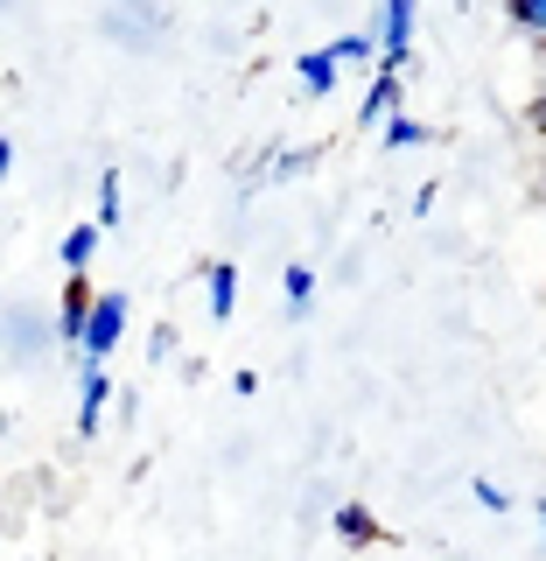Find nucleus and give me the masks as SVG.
Wrapping results in <instances>:
<instances>
[{"mask_svg":"<svg viewBox=\"0 0 546 561\" xmlns=\"http://www.w3.org/2000/svg\"><path fill=\"white\" fill-rule=\"evenodd\" d=\"M119 337H127V295H113V288H105L98 302H92V316H84V337H78L84 365H105V358L119 351Z\"/></svg>","mask_w":546,"mask_h":561,"instance_id":"f257e3e1","label":"nucleus"},{"mask_svg":"<svg viewBox=\"0 0 546 561\" xmlns=\"http://www.w3.org/2000/svg\"><path fill=\"white\" fill-rule=\"evenodd\" d=\"M414 22H420V0H379V64L407 70V57H414Z\"/></svg>","mask_w":546,"mask_h":561,"instance_id":"f03ea898","label":"nucleus"},{"mask_svg":"<svg viewBox=\"0 0 546 561\" xmlns=\"http://www.w3.org/2000/svg\"><path fill=\"white\" fill-rule=\"evenodd\" d=\"M92 302H98L92 280L70 274V280H63V309H57V337H63V344H78V337H84V316H92Z\"/></svg>","mask_w":546,"mask_h":561,"instance_id":"7ed1b4c3","label":"nucleus"},{"mask_svg":"<svg viewBox=\"0 0 546 561\" xmlns=\"http://www.w3.org/2000/svg\"><path fill=\"white\" fill-rule=\"evenodd\" d=\"M105 400H113V379H105V365H84V386H78V435H98Z\"/></svg>","mask_w":546,"mask_h":561,"instance_id":"20e7f679","label":"nucleus"},{"mask_svg":"<svg viewBox=\"0 0 546 561\" xmlns=\"http://www.w3.org/2000/svg\"><path fill=\"white\" fill-rule=\"evenodd\" d=\"M393 113H399V70H393V64H379V78H372V92H364L358 119H364V127H385Z\"/></svg>","mask_w":546,"mask_h":561,"instance_id":"39448f33","label":"nucleus"},{"mask_svg":"<svg viewBox=\"0 0 546 561\" xmlns=\"http://www.w3.org/2000/svg\"><path fill=\"white\" fill-rule=\"evenodd\" d=\"M204 295H210V316L232 323V309H239V267H232V260H210V267H204Z\"/></svg>","mask_w":546,"mask_h":561,"instance_id":"423d86ee","label":"nucleus"},{"mask_svg":"<svg viewBox=\"0 0 546 561\" xmlns=\"http://www.w3.org/2000/svg\"><path fill=\"white\" fill-rule=\"evenodd\" d=\"M98 239H105V225L92 218V225H70L63 232V245H57V260H63V274H84L92 267V253H98Z\"/></svg>","mask_w":546,"mask_h":561,"instance_id":"0eeeda50","label":"nucleus"},{"mask_svg":"<svg viewBox=\"0 0 546 561\" xmlns=\"http://www.w3.org/2000/svg\"><path fill=\"white\" fill-rule=\"evenodd\" d=\"M337 540H350V548H372V540H385V526L372 505H337Z\"/></svg>","mask_w":546,"mask_h":561,"instance_id":"6e6552de","label":"nucleus"},{"mask_svg":"<svg viewBox=\"0 0 546 561\" xmlns=\"http://www.w3.org/2000/svg\"><path fill=\"white\" fill-rule=\"evenodd\" d=\"M337 70H344V64L329 57V49H302V57H294V78H302L315 99H323V92H337Z\"/></svg>","mask_w":546,"mask_h":561,"instance_id":"1a4fd4ad","label":"nucleus"},{"mask_svg":"<svg viewBox=\"0 0 546 561\" xmlns=\"http://www.w3.org/2000/svg\"><path fill=\"white\" fill-rule=\"evenodd\" d=\"M329 57H337V64H379V28H364V35H337V43H329Z\"/></svg>","mask_w":546,"mask_h":561,"instance_id":"9d476101","label":"nucleus"},{"mask_svg":"<svg viewBox=\"0 0 546 561\" xmlns=\"http://www.w3.org/2000/svg\"><path fill=\"white\" fill-rule=\"evenodd\" d=\"M504 14H512V28H519V35L546 43V0H504Z\"/></svg>","mask_w":546,"mask_h":561,"instance_id":"9b49d317","label":"nucleus"},{"mask_svg":"<svg viewBox=\"0 0 546 561\" xmlns=\"http://www.w3.org/2000/svg\"><path fill=\"white\" fill-rule=\"evenodd\" d=\"M280 295H288V309H309V295H315V267H302V260H294V267L280 274Z\"/></svg>","mask_w":546,"mask_h":561,"instance_id":"f8f14e48","label":"nucleus"},{"mask_svg":"<svg viewBox=\"0 0 546 561\" xmlns=\"http://www.w3.org/2000/svg\"><path fill=\"white\" fill-rule=\"evenodd\" d=\"M379 134H385V148H420V140H428V127H420V119H407V113H393Z\"/></svg>","mask_w":546,"mask_h":561,"instance_id":"ddd939ff","label":"nucleus"},{"mask_svg":"<svg viewBox=\"0 0 546 561\" xmlns=\"http://www.w3.org/2000/svg\"><path fill=\"white\" fill-rule=\"evenodd\" d=\"M525 127L546 140V43H539V84H533V99H525Z\"/></svg>","mask_w":546,"mask_h":561,"instance_id":"4468645a","label":"nucleus"},{"mask_svg":"<svg viewBox=\"0 0 546 561\" xmlns=\"http://www.w3.org/2000/svg\"><path fill=\"white\" fill-rule=\"evenodd\" d=\"M98 225H105V232L119 225V169H105V175H98Z\"/></svg>","mask_w":546,"mask_h":561,"instance_id":"2eb2a0df","label":"nucleus"},{"mask_svg":"<svg viewBox=\"0 0 546 561\" xmlns=\"http://www.w3.org/2000/svg\"><path fill=\"white\" fill-rule=\"evenodd\" d=\"M469 491H477V505H484V513H512V499H504V491L490 484V478H477V484H469Z\"/></svg>","mask_w":546,"mask_h":561,"instance_id":"dca6fc26","label":"nucleus"},{"mask_svg":"<svg viewBox=\"0 0 546 561\" xmlns=\"http://www.w3.org/2000/svg\"><path fill=\"white\" fill-rule=\"evenodd\" d=\"M14 175V140H0V183Z\"/></svg>","mask_w":546,"mask_h":561,"instance_id":"f3484780","label":"nucleus"},{"mask_svg":"<svg viewBox=\"0 0 546 561\" xmlns=\"http://www.w3.org/2000/svg\"><path fill=\"white\" fill-rule=\"evenodd\" d=\"M533 513H539V534H546V499H539V505H533Z\"/></svg>","mask_w":546,"mask_h":561,"instance_id":"a211bd4d","label":"nucleus"},{"mask_svg":"<svg viewBox=\"0 0 546 561\" xmlns=\"http://www.w3.org/2000/svg\"><path fill=\"white\" fill-rule=\"evenodd\" d=\"M539 197H546V162H539Z\"/></svg>","mask_w":546,"mask_h":561,"instance_id":"6ab92c4d","label":"nucleus"},{"mask_svg":"<svg viewBox=\"0 0 546 561\" xmlns=\"http://www.w3.org/2000/svg\"><path fill=\"white\" fill-rule=\"evenodd\" d=\"M0 443H8V414H0Z\"/></svg>","mask_w":546,"mask_h":561,"instance_id":"aec40b11","label":"nucleus"}]
</instances>
